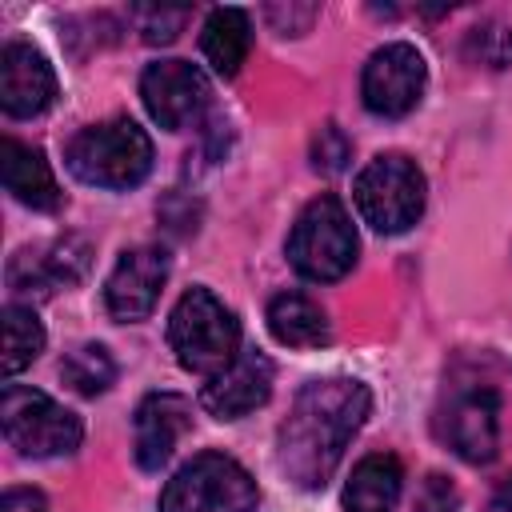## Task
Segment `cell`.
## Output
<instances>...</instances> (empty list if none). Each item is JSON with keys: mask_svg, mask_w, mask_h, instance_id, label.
Segmentation results:
<instances>
[{"mask_svg": "<svg viewBox=\"0 0 512 512\" xmlns=\"http://www.w3.org/2000/svg\"><path fill=\"white\" fill-rule=\"evenodd\" d=\"M368 412H372V392L352 376H328L304 384L292 400L288 420L280 424V440H276L280 472L296 488L308 492L324 488L336 464L344 460L352 436L364 428Z\"/></svg>", "mask_w": 512, "mask_h": 512, "instance_id": "cell-1", "label": "cell"}, {"mask_svg": "<svg viewBox=\"0 0 512 512\" xmlns=\"http://www.w3.org/2000/svg\"><path fill=\"white\" fill-rule=\"evenodd\" d=\"M64 160L76 180L120 192V188H136L152 172V140L136 120L116 116V120L80 128L68 140Z\"/></svg>", "mask_w": 512, "mask_h": 512, "instance_id": "cell-2", "label": "cell"}, {"mask_svg": "<svg viewBox=\"0 0 512 512\" xmlns=\"http://www.w3.org/2000/svg\"><path fill=\"white\" fill-rule=\"evenodd\" d=\"M168 344L180 368L216 376L240 352V320L212 288H188L168 316Z\"/></svg>", "mask_w": 512, "mask_h": 512, "instance_id": "cell-3", "label": "cell"}, {"mask_svg": "<svg viewBox=\"0 0 512 512\" xmlns=\"http://www.w3.org/2000/svg\"><path fill=\"white\" fill-rule=\"evenodd\" d=\"M356 228L340 196L320 192L316 200L304 204L288 232V260L304 280L332 284L356 264Z\"/></svg>", "mask_w": 512, "mask_h": 512, "instance_id": "cell-4", "label": "cell"}, {"mask_svg": "<svg viewBox=\"0 0 512 512\" xmlns=\"http://www.w3.org/2000/svg\"><path fill=\"white\" fill-rule=\"evenodd\" d=\"M424 196H428L424 172L416 168V160H408L400 152H384V156L368 160L352 188L360 220L384 236L408 232L424 212Z\"/></svg>", "mask_w": 512, "mask_h": 512, "instance_id": "cell-5", "label": "cell"}, {"mask_svg": "<svg viewBox=\"0 0 512 512\" xmlns=\"http://www.w3.org/2000/svg\"><path fill=\"white\" fill-rule=\"evenodd\" d=\"M260 488L224 452L192 456L160 492V512H256Z\"/></svg>", "mask_w": 512, "mask_h": 512, "instance_id": "cell-6", "label": "cell"}, {"mask_svg": "<svg viewBox=\"0 0 512 512\" xmlns=\"http://www.w3.org/2000/svg\"><path fill=\"white\" fill-rule=\"evenodd\" d=\"M0 428L4 440L20 456H68L84 440V424L76 412L56 404L48 392L28 384H4L0 396Z\"/></svg>", "mask_w": 512, "mask_h": 512, "instance_id": "cell-7", "label": "cell"}, {"mask_svg": "<svg viewBox=\"0 0 512 512\" xmlns=\"http://www.w3.org/2000/svg\"><path fill=\"white\" fill-rule=\"evenodd\" d=\"M424 84H428L424 56L412 44L396 40V44H384L368 56L364 76H360V96H364V108L372 116L396 120V116H408L420 104Z\"/></svg>", "mask_w": 512, "mask_h": 512, "instance_id": "cell-8", "label": "cell"}, {"mask_svg": "<svg viewBox=\"0 0 512 512\" xmlns=\"http://www.w3.org/2000/svg\"><path fill=\"white\" fill-rule=\"evenodd\" d=\"M440 436L444 444L468 460V464H488L500 448V396L488 384H464L448 396V408L440 416Z\"/></svg>", "mask_w": 512, "mask_h": 512, "instance_id": "cell-9", "label": "cell"}, {"mask_svg": "<svg viewBox=\"0 0 512 512\" xmlns=\"http://www.w3.org/2000/svg\"><path fill=\"white\" fill-rule=\"evenodd\" d=\"M164 280H168L164 248H156V244L128 248V252H120V260L112 264V272L104 280V308L112 312V320L136 324L156 308Z\"/></svg>", "mask_w": 512, "mask_h": 512, "instance_id": "cell-10", "label": "cell"}, {"mask_svg": "<svg viewBox=\"0 0 512 512\" xmlns=\"http://www.w3.org/2000/svg\"><path fill=\"white\" fill-rule=\"evenodd\" d=\"M140 100L164 132H180L208 104V80L188 60H156L140 76Z\"/></svg>", "mask_w": 512, "mask_h": 512, "instance_id": "cell-11", "label": "cell"}, {"mask_svg": "<svg viewBox=\"0 0 512 512\" xmlns=\"http://www.w3.org/2000/svg\"><path fill=\"white\" fill-rule=\"evenodd\" d=\"M272 396V360L256 348H240L232 364H224L216 376L200 388V408L216 420H240L256 412Z\"/></svg>", "mask_w": 512, "mask_h": 512, "instance_id": "cell-12", "label": "cell"}, {"mask_svg": "<svg viewBox=\"0 0 512 512\" xmlns=\"http://www.w3.org/2000/svg\"><path fill=\"white\" fill-rule=\"evenodd\" d=\"M56 100L52 64L24 40L4 44L0 52V108L8 116H40Z\"/></svg>", "mask_w": 512, "mask_h": 512, "instance_id": "cell-13", "label": "cell"}, {"mask_svg": "<svg viewBox=\"0 0 512 512\" xmlns=\"http://www.w3.org/2000/svg\"><path fill=\"white\" fill-rule=\"evenodd\" d=\"M192 428V404L176 392H152L140 400L136 408V424H132V448H136V464L144 472H156L168 464L176 440Z\"/></svg>", "mask_w": 512, "mask_h": 512, "instance_id": "cell-14", "label": "cell"}, {"mask_svg": "<svg viewBox=\"0 0 512 512\" xmlns=\"http://www.w3.org/2000/svg\"><path fill=\"white\" fill-rule=\"evenodd\" d=\"M0 172H4V188L12 192V200H20L28 208H40V212L60 208L56 176H52L48 160L36 148H28V144L8 136L0 144Z\"/></svg>", "mask_w": 512, "mask_h": 512, "instance_id": "cell-15", "label": "cell"}, {"mask_svg": "<svg viewBox=\"0 0 512 512\" xmlns=\"http://www.w3.org/2000/svg\"><path fill=\"white\" fill-rule=\"evenodd\" d=\"M268 332L284 348H324L332 340L324 308L304 292H280L268 300Z\"/></svg>", "mask_w": 512, "mask_h": 512, "instance_id": "cell-16", "label": "cell"}, {"mask_svg": "<svg viewBox=\"0 0 512 512\" xmlns=\"http://www.w3.org/2000/svg\"><path fill=\"white\" fill-rule=\"evenodd\" d=\"M400 484H404L400 460L388 452H372L352 468L344 484V512H396Z\"/></svg>", "mask_w": 512, "mask_h": 512, "instance_id": "cell-17", "label": "cell"}, {"mask_svg": "<svg viewBox=\"0 0 512 512\" xmlns=\"http://www.w3.org/2000/svg\"><path fill=\"white\" fill-rule=\"evenodd\" d=\"M204 60L212 64L216 76H236L240 64L248 60L252 48V20L244 8H216L204 20V36H200Z\"/></svg>", "mask_w": 512, "mask_h": 512, "instance_id": "cell-18", "label": "cell"}, {"mask_svg": "<svg viewBox=\"0 0 512 512\" xmlns=\"http://www.w3.org/2000/svg\"><path fill=\"white\" fill-rule=\"evenodd\" d=\"M84 264H88V248H84L80 240H64V244H56L48 256H40V260H32V252L20 256L8 276H12V288H16V292L32 288V280H36L40 292H52V288H64V284L80 280Z\"/></svg>", "mask_w": 512, "mask_h": 512, "instance_id": "cell-19", "label": "cell"}, {"mask_svg": "<svg viewBox=\"0 0 512 512\" xmlns=\"http://www.w3.org/2000/svg\"><path fill=\"white\" fill-rule=\"evenodd\" d=\"M40 352H44V324L28 304L12 300L4 308V372L8 376L24 372Z\"/></svg>", "mask_w": 512, "mask_h": 512, "instance_id": "cell-20", "label": "cell"}, {"mask_svg": "<svg viewBox=\"0 0 512 512\" xmlns=\"http://www.w3.org/2000/svg\"><path fill=\"white\" fill-rule=\"evenodd\" d=\"M60 376L80 392V396H100L108 392V384L116 380V360L104 344H80L64 356Z\"/></svg>", "mask_w": 512, "mask_h": 512, "instance_id": "cell-21", "label": "cell"}, {"mask_svg": "<svg viewBox=\"0 0 512 512\" xmlns=\"http://www.w3.org/2000/svg\"><path fill=\"white\" fill-rule=\"evenodd\" d=\"M468 52L488 64V68H508L512 64V28L508 24H480L468 36Z\"/></svg>", "mask_w": 512, "mask_h": 512, "instance_id": "cell-22", "label": "cell"}, {"mask_svg": "<svg viewBox=\"0 0 512 512\" xmlns=\"http://www.w3.org/2000/svg\"><path fill=\"white\" fill-rule=\"evenodd\" d=\"M348 156H352V140L344 136L340 124H324L312 140V168L324 172V176H336L348 168Z\"/></svg>", "mask_w": 512, "mask_h": 512, "instance_id": "cell-23", "label": "cell"}, {"mask_svg": "<svg viewBox=\"0 0 512 512\" xmlns=\"http://www.w3.org/2000/svg\"><path fill=\"white\" fill-rule=\"evenodd\" d=\"M188 20V8H140L136 12V24H140V36L148 44H168L176 40V32L184 28Z\"/></svg>", "mask_w": 512, "mask_h": 512, "instance_id": "cell-24", "label": "cell"}, {"mask_svg": "<svg viewBox=\"0 0 512 512\" xmlns=\"http://www.w3.org/2000/svg\"><path fill=\"white\" fill-rule=\"evenodd\" d=\"M460 508V492L448 476L440 472H428L420 492H416V512H456Z\"/></svg>", "mask_w": 512, "mask_h": 512, "instance_id": "cell-25", "label": "cell"}, {"mask_svg": "<svg viewBox=\"0 0 512 512\" xmlns=\"http://www.w3.org/2000/svg\"><path fill=\"white\" fill-rule=\"evenodd\" d=\"M316 12H320L316 4H300V8H296V4H288V8H268L264 16L276 24V32H280V36H300V32H308V24L316 20Z\"/></svg>", "mask_w": 512, "mask_h": 512, "instance_id": "cell-26", "label": "cell"}, {"mask_svg": "<svg viewBox=\"0 0 512 512\" xmlns=\"http://www.w3.org/2000/svg\"><path fill=\"white\" fill-rule=\"evenodd\" d=\"M0 512H48V500L36 488H8L0 496Z\"/></svg>", "mask_w": 512, "mask_h": 512, "instance_id": "cell-27", "label": "cell"}, {"mask_svg": "<svg viewBox=\"0 0 512 512\" xmlns=\"http://www.w3.org/2000/svg\"><path fill=\"white\" fill-rule=\"evenodd\" d=\"M496 508H500V512H512V476H504V480L496 484Z\"/></svg>", "mask_w": 512, "mask_h": 512, "instance_id": "cell-28", "label": "cell"}]
</instances>
